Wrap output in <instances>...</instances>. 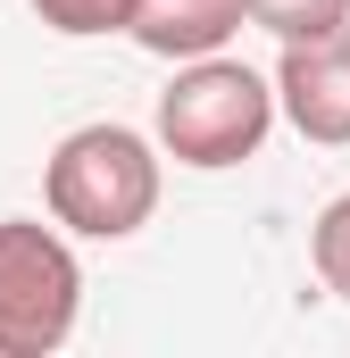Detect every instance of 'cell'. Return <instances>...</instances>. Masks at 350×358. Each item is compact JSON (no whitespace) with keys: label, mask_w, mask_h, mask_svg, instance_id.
<instances>
[{"label":"cell","mask_w":350,"mask_h":358,"mask_svg":"<svg viewBox=\"0 0 350 358\" xmlns=\"http://www.w3.org/2000/svg\"><path fill=\"white\" fill-rule=\"evenodd\" d=\"M42 200H50V217L67 234L125 242L159 208V150L134 125H76L42 167Z\"/></svg>","instance_id":"1"},{"label":"cell","mask_w":350,"mask_h":358,"mask_svg":"<svg viewBox=\"0 0 350 358\" xmlns=\"http://www.w3.org/2000/svg\"><path fill=\"white\" fill-rule=\"evenodd\" d=\"M275 108H284V100H275V84H267L259 67L209 50V59H183L175 84L159 92V142H167L175 167H209V176H217V167L259 159Z\"/></svg>","instance_id":"2"},{"label":"cell","mask_w":350,"mask_h":358,"mask_svg":"<svg viewBox=\"0 0 350 358\" xmlns=\"http://www.w3.org/2000/svg\"><path fill=\"white\" fill-rule=\"evenodd\" d=\"M84 267L42 217H0V358H50L76 334Z\"/></svg>","instance_id":"3"},{"label":"cell","mask_w":350,"mask_h":358,"mask_svg":"<svg viewBox=\"0 0 350 358\" xmlns=\"http://www.w3.org/2000/svg\"><path fill=\"white\" fill-rule=\"evenodd\" d=\"M275 100H284V117L300 125V142L342 150L350 142V25L317 34V42H284V59H275Z\"/></svg>","instance_id":"4"},{"label":"cell","mask_w":350,"mask_h":358,"mask_svg":"<svg viewBox=\"0 0 350 358\" xmlns=\"http://www.w3.org/2000/svg\"><path fill=\"white\" fill-rule=\"evenodd\" d=\"M234 34H242V0H142V17H134V42L175 67L225 50Z\"/></svg>","instance_id":"5"},{"label":"cell","mask_w":350,"mask_h":358,"mask_svg":"<svg viewBox=\"0 0 350 358\" xmlns=\"http://www.w3.org/2000/svg\"><path fill=\"white\" fill-rule=\"evenodd\" d=\"M242 17L275 42H317V34L350 25V0H242Z\"/></svg>","instance_id":"6"},{"label":"cell","mask_w":350,"mask_h":358,"mask_svg":"<svg viewBox=\"0 0 350 358\" xmlns=\"http://www.w3.org/2000/svg\"><path fill=\"white\" fill-rule=\"evenodd\" d=\"M34 17L50 25V34H134V17H142V0H34Z\"/></svg>","instance_id":"7"},{"label":"cell","mask_w":350,"mask_h":358,"mask_svg":"<svg viewBox=\"0 0 350 358\" xmlns=\"http://www.w3.org/2000/svg\"><path fill=\"white\" fill-rule=\"evenodd\" d=\"M309 259H317V283L350 300V192L342 200H326V217H317V234H309Z\"/></svg>","instance_id":"8"}]
</instances>
